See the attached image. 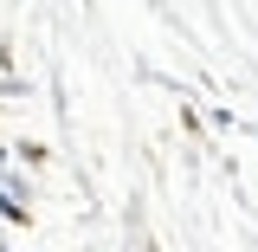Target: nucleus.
<instances>
[{
	"label": "nucleus",
	"mask_w": 258,
	"mask_h": 252,
	"mask_svg": "<svg viewBox=\"0 0 258 252\" xmlns=\"http://www.w3.org/2000/svg\"><path fill=\"white\" fill-rule=\"evenodd\" d=\"M0 220H26V200H20V188H0Z\"/></svg>",
	"instance_id": "f257e3e1"
}]
</instances>
